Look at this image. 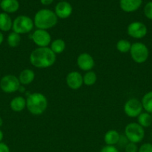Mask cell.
Wrapping results in <instances>:
<instances>
[{"label":"cell","instance_id":"27","mask_svg":"<svg viewBox=\"0 0 152 152\" xmlns=\"http://www.w3.org/2000/svg\"><path fill=\"white\" fill-rule=\"evenodd\" d=\"M138 149L139 148L137 144L131 142H128L125 146V152H138Z\"/></svg>","mask_w":152,"mask_h":152},{"label":"cell","instance_id":"15","mask_svg":"<svg viewBox=\"0 0 152 152\" xmlns=\"http://www.w3.org/2000/svg\"><path fill=\"white\" fill-rule=\"evenodd\" d=\"M0 7L6 13H13L17 11L19 3L17 0H1Z\"/></svg>","mask_w":152,"mask_h":152},{"label":"cell","instance_id":"19","mask_svg":"<svg viewBox=\"0 0 152 152\" xmlns=\"http://www.w3.org/2000/svg\"><path fill=\"white\" fill-rule=\"evenodd\" d=\"M13 21L8 13L4 12L0 13V31L3 32H7L12 29Z\"/></svg>","mask_w":152,"mask_h":152},{"label":"cell","instance_id":"12","mask_svg":"<svg viewBox=\"0 0 152 152\" xmlns=\"http://www.w3.org/2000/svg\"><path fill=\"white\" fill-rule=\"evenodd\" d=\"M66 82L68 87L72 90H77L83 85V76L80 72L76 71L69 73L66 77Z\"/></svg>","mask_w":152,"mask_h":152},{"label":"cell","instance_id":"23","mask_svg":"<svg viewBox=\"0 0 152 152\" xmlns=\"http://www.w3.org/2000/svg\"><path fill=\"white\" fill-rule=\"evenodd\" d=\"M7 45L10 48H16L21 42V35L15 32H11L8 34L7 38Z\"/></svg>","mask_w":152,"mask_h":152},{"label":"cell","instance_id":"37","mask_svg":"<svg viewBox=\"0 0 152 152\" xmlns=\"http://www.w3.org/2000/svg\"><path fill=\"white\" fill-rule=\"evenodd\" d=\"M63 1H64V0H63Z\"/></svg>","mask_w":152,"mask_h":152},{"label":"cell","instance_id":"10","mask_svg":"<svg viewBox=\"0 0 152 152\" xmlns=\"http://www.w3.org/2000/svg\"><path fill=\"white\" fill-rule=\"evenodd\" d=\"M33 42L38 47H49L52 42V37L46 30L37 29L31 34Z\"/></svg>","mask_w":152,"mask_h":152},{"label":"cell","instance_id":"26","mask_svg":"<svg viewBox=\"0 0 152 152\" xmlns=\"http://www.w3.org/2000/svg\"><path fill=\"white\" fill-rule=\"evenodd\" d=\"M144 14L147 19L152 20V1H149L144 7Z\"/></svg>","mask_w":152,"mask_h":152},{"label":"cell","instance_id":"9","mask_svg":"<svg viewBox=\"0 0 152 152\" xmlns=\"http://www.w3.org/2000/svg\"><path fill=\"white\" fill-rule=\"evenodd\" d=\"M127 33L129 37L137 39H140L147 35L148 28L143 22L136 21L128 25L127 28Z\"/></svg>","mask_w":152,"mask_h":152},{"label":"cell","instance_id":"31","mask_svg":"<svg viewBox=\"0 0 152 152\" xmlns=\"http://www.w3.org/2000/svg\"><path fill=\"white\" fill-rule=\"evenodd\" d=\"M54 0H40V2L43 5H49L53 2Z\"/></svg>","mask_w":152,"mask_h":152},{"label":"cell","instance_id":"17","mask_svg":"<svg viewBox=\"0 0 152 152\" xmlns=\"http://www.w3.org/2000/svg\"><path fill=\"white\" fill-rule=\"evenodd\" d=\"M10 108L14 112H21L26 108V99L22 96L13 98L10 102Z\"/></svg>","mask_w":152,"mask_h":152},{"label":"cell","instance_id":"5","mask_svg":"<svg viewBox=\"0 0 152 152\" xmlns=\"http://www.w3.org/2000/svg\"><path fill=\"white\" fill-rule=\"evenodd\" d=\"M125 135L129 142L139 143L145 137L144 128L137 123H130L125 126Z\"/></svg>","mask_w":152,"mask_h":152},{"label":"cell","instance_id":"35","mask_svg":"<svg viewBox=\"0 0 152 152\" xmlns=\"http://www.w3.org/2000/svg\"><path fill=\"white\" fill-rule=\"evenodd\" d=\"M151 117H152V114H151Z\"/></svg>","mask_w":152,"mask_h":152},{"label":"cell","instance_id":"25","mask_svg":"<svg viewBox=\"0 0 152 152\" xmlns=\"http://www.w3.org/2000/svg\"><path fill=\"white\" fill-rule=\"evenodd\" d=\"M131 45H132V44L128 40L122 39L119 40L117 42L116 47L118 51H119L120 53H127L128 52H130V50H131Z\"/></svg>","mask_w":152,"mask_h":152},{"label":"cell","instance_id":"2","mask_svg":"<svg viewBox=\"0 0 152 152\" xmlns=\"http://www.w3.org/2000/svg\"><path fill=\"white\" fill-rule=\"evenodd\" d=\"M48 107L46 96L40 92H34L28 95L26 99V108L33 115H41Z\"/></svg>","mask_w":152,"mask_h":152},{"label":"cell","instance_id":"36","mask_svg":"<svg viewBox=\"0 0 152 152\" xmlns=\"http://www.w3.org/2000/svg\"><path fill=\"white\" fill-rule=\"evenodd\" d=\"M1 0H0V3H1Z\"/></svg>","mask_w":152,"mask_h":152},{"label":"cell","instance_id":"8","mask_svg":"<svg viewBox=\"0 0 152 152\" xmlns=\"http://www.w3.org/2000/svg\"><path fill=\"white\" fill-rule=\"evenodd\" d=\"M142 111L143 107L141 101L137 98H131L128 99L124 105V111L125 114L131 118L138 117Z\"/></svg>","mask_w":152,"mask_h":152},{"label":"cell","instance_id":"14","mask_svg":"<svg viewBox=\"0 0 152 152\" xmlns=\"http://www.w3.org/2000/svg\"><path fill=\"white\" fill-rule=\"evenodd\" d=\"M142 0H120L121 9L126 13H132L138 10L142 5Z\"/></svg>","mask_w":152,"mask_h":152},{"label":"cell","instance_id":"34","mask_svg":"<svg viewBox=\"0 0 152 152\" xmlns=\"http://www.w3.org/2000/svg\"><path fill=\"white\" fill-rule=\"evenodd\" d=\"M3 125V120L1 117H0V127H1Z\"/></svg>","mask_w":152,"mask_h":152},{"label":"cell","instance_id":"24","mask_svg":"<svg viewBox=\"0 0 152 152\" xmlns=\"http://www.w3.org/2000/svg\"><path fill=\"white\" fill-rule=\"evenodd\" d=\"M97 75L94 71H86L83 76V84L86 86H92L96 83Z\"/></svg>","mask_w":152,"mask_h":152},{"label":"cell","instance_id":"7","mask_svg":"<svg viewBox=\"0 0 152 152\" xmlns=\"http://www.w3.org/2000/svg\"><path fill=\"white\" fill-rule=\"evenodd\" d=\"M21 84L18 77L13 74L4 76L0 80V88L4 93H14L19 90Z\"/></svg>","mask_w":152,"mask_h":152},{"label":"cell","instance_id":"18","mask_svg":"<svg viewBox=\"0 0 152 152\" xmlns=\"http://www.w3.org/2000/svg\"><path fill=\"white\" fill-rule=\"evenodd\" d=\"M120 134L116 130L107 131L104 136V141L107 145H116L119 142L120 140Z\"/></svg>","mask_w":152,"mask_h":152},{"label":"cell","instance_id":"33","mask_svg":"<svg viewBox=\"0 0 152 152\" xmlns=\"http://www.w3.org/2000/svg\"><path fill=\"white\" fill-rule=\"evenodd\" d=\"M3 137H4V134H3V132L0 130V142L2 141Z\"/></svg>","mask_w":152,"mask_h":152},{"label":"cell","instance_id":"4","mask_svg":"<svg viewBox=\"0 0 152 152\" xmlns=\"http://www.w3.org/2000/svg\"><path fill=\"white\" fill-rule=\"evenodd\" d=\"M34 27V20L31 17L25 15H20L13 21L12 30L13 32L22 35L31 32Z\"/></svg>","mask_w":152,"mask_h":152},{"label":"cell","instance_id":"21","mask_svg":"<svg viewBox=\"0 0 152 152\" xmlns=\"http://www.w3.org/2000/svg\"><path fill=\"white\" fill-rule=\"evenodd\" d=\"M141 102L145 112L152 114V91L145 94L142 98Z\"/></svg>","mask_w":152,"mask_h":152},{"label":"cell","instance_id":"3","mask_svg":"<svg viewBox=\"0 0 152 152\" xmlns=\"http://www.w3.org/2000/svg\"><path fill=\"white\" fill-rule=\"evenodd\" d=\"M58 16L49 9H41L36 13L34 18V26L37 29L46 30L54 28L58 23Z\"/></svg>","mask_w":152,"mask_h":152},{"label":"cell","instance_id":"29","mask_svg":"<svg viewBox=\"0 0 152 152\" xmlns=\"http://www.w3.org/2000/svg\"><path fill=\"white\" fill-rule=\"evenodd\" d=\"M100 152H119V149L115 145H104Z\"/></svg>","mask_w":152,"mask_h":152},{"label":"cell","instance_id":"1","mask_svg":"<svg viewBox=\"0 0 152 152\" xmlns=\"http://www.w3.org/2000/svg\"><path fill=\"white\" fill-rule=\"evenodd\" d=\"M57 55L49 47H38L31 51L29 60L37 68H48L56 62Z\"/></svg>","mask_w":152,"mask_h":152},{"label":"cell","instance_id":"13","mask_svg":"<svg viewBox=\"0 0 152 152\" xmlns=\"http://www.w3.org/2000/svg\"><path fill=\"white\" fill-rule=\"evenodd\" d=\"M55 13L58 18L60 19H67L72 13V7L70 3L66 1H61L56 4L55 8Z\"/></svg>","mask_w":152,"mask_h":152},{"label":"cell","instance_id":"6","mask_svg":"<svg viewBox=\"0 0 152 152\" xmlns=\"http://www.w3.org/2000/svg\"><path fill=\"white\" fill-rule=\"evenodd\" d=\"M130 54L136 63L142 64L148 59L149 50L147 45L144 43L137 42L133 43L131 45Z\"/></svg>","mask_w":152,"mask_h":152},{"label":"cell","instance_id":"28","mask_svg":"<svg viewBox=\"0 0 152 152\" xmlns=\"http://www.w3.org/2000/svg\"><path fill=\"white\" fill-rule=\"evenodd\" d=\"M138 152H152V143L145 142L139 148Z\"/></svg>","mask_w":152,"mask_h":152},{"label":"cell","instance_id":"30","mask_svg":"<svg viewBox=\"0 0 152 152\" xmlns=\"http://www.w3.org/2000/svg\"><path fill=\"white\" fill-rule=\"evenodd\" d=\"M0 152H10L8 145L2 142H0Z\"/></svg>","mask_w":152,"mask_h":152},{"label":"cell","instance_id":"20","mask_svg":"<svg viewBox=\"0 0 152 152\" xmlns=\"http://www.w3.org/2000/svg\"><path fill=\"white\" fill-rule=\"evenodd\" d=\"M49 48L56 55L61 54L65 50L66 42L62 39H55L52 40Z\"/></svg>","mask_w":152,"mask_h":152},{"label":"cell","instance_id":"22","mask_svg":"<svg viewBox=\"0 0 152 152\" xmlns=\"http://www.w3.org/2000/svg\"><path fill=\"white\" fill-rule=\"evenodd\" d=\"M137 123L143 128H148L151 126L152 117L151 114L148 112H142L137 117Z\"/></svg>","mask_w":152,"mask_h":152},{"label":"cell","instance_id":"32","mask_svg":"<svg viewBox=\"0 0 152 152\" xmlns=\"http://www.w3.org/2000/svg\"><path fill=\"white\" fill-rule=\"evenodd\" d=\"M3 41H4V35H3V34L1 33V31H0V45H1Z\"/></svg>","mask_w":152,"mask_h":152},{"label":"cell","instance_id":"11","mask_svg":"<svg viewBox=\"0 0 152 152\" xmlns=\"http://www.w3.org/2000/svg\"><path fill=\"white\" fill-rule=\"evenodd\" d=\"M77 65L81 71L86 72V71H92L95 66V61L92 55L84 52L79 54L77 56Z\"/></svg>","mask_w":152,"mask_h":152},{"label":"cell","instance_id":"16","mask_svg":"<svg viewBox=\"0 0 152 152\" xmlns=\"http://www.w3.org/2000/svg\"><path fill=\"white\" fill-rule=\"evenodd\" d=\"M18 79H19L21 85L27 86V85H29L31 83H33V81L35 79V73L31 69L26 68V69H24L21 71Z\"/></svg>","mask_w":152,"mask_h":152}]
</instances>
